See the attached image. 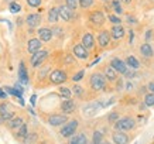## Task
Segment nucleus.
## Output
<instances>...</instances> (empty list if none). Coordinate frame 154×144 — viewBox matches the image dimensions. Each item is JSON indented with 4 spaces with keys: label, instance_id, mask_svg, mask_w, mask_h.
<instances>
[{
    "label": "nucleus",
    "instance_id": "4be33fe9",
    "mask_svg": "<svg viewBox=\"0 0 154 144\" xmlns=\"http://www.w3.org/2000/svg\"><path fill=\"white\" fill-rule=\"evenodd\" d=\"M82 45L89 51V50L94 48V45H95V37L91 33L84 34V37H82Z\"/></svg>",
    "mask_w": 154,
    "mask_h": 144
},
{
    "label": "nucleus",
    "instance_id": "9d476101",
    "mask_svg": "<svg viewBox=\"0 0 154 144\" xmlns=\"http://www.w3.org/2000/svg\"><path fill=\"white\" fill-rule=\"evenodd\" d=\"M58 14H60V19H62L64 21H71V20L74 19V10H71L65 5L58 7Z\"/></svg>",
    "mask_w": 154,
    "mask_h": 144
},
{
    "label": "nucleus",
    "instance_id": "5701e85b",
    "mask_svg": "<svg viewBox=\"0 0 154 144\" xmlns=\"http://www.w3.org/2000/svg\"><path fill=\"white\" fill-rule=\"evenodd\" d=\"M140 54L146 58H150V57H153L154 51H153V47L150 45L149 42H144V44H141L140 45Z\"/></svg>",
    "mask_w": 154,
    "mask_h": 144
},
{
    "label": "nucleus",
    "instance_id": "4d7b16f0",
    "mask_svg": "<svg viewBox=\"0 0 154 144\" xmlns=\"http://www.w3.org/2000/svg\"><path fill=\"white\" fill-rule=\"evenodd\" d=\"M100 144H112V143H109V141H102Z\"/></svg>",
    "mask_w": 154,
    "mask_h": 144
},
{
    "label": "nucleus",
    "instance_id": "e433bc0d",
    "mask_svg": "<svg viewBox=\"0 0 154 144\" xmlns=\"http://www.w3.org/2000/svg\"><path fill=\"white\" fill-rule=\"evenodd\" d=\"M65 6H68L71 10H76L79 6H78V0H65Z\"/></svg>",
    "mask_w": 154,
    "mask_h": 144
},
{
    "label": "nucleus",
    "instance_id": "79ce46f5",
    "mask_svg": "<svg viewBox=\"0 0 154 144\" xmlns=\"http://www.w3.org/2000/svg\"><path fill=\"white\" fill-rule=\"evenodd\" d=\"M119 119V113L117 112H112V113H109V116H107V120L109 121H116Z\"/></svg>",
    "mask_w": 154,
    "mask_h": 144
},
{
    "label": "nucleus",
    "instance_id": "f257e3e1",
    "mask_svg": "<svg viewBox=\"0 0 154 144\" xmlns=\"http://www.w3.org/2000/svg\"><path fill=\"white\" fill-rule=\"evenodd\" d=\"M89 86L94 89V90H102L105 89L106 86V78L103 76L102 74H99V72H95L89 76Z\"/></svg>",
    "mask_w": 154,
    "mask_h": 144
},
{
    "label": "nucleus",
    "instance_id": "f704fd0d",
    "mask_svg": "<svg viewBox=\"0 0 154 144\" xmlns=\"http://www.w3.org/2000/svg\"><path fill=\"white\" fill-rule=\"evenodd\" d=\"M110 7L116 11V14H122V13H123V9H122V5H120V2H119V0L112 2V3H110Z\"/></svg>",
    "mask_w": 154,
    "mask_h": 144
},
{
    "label": "nucleus",
    "instance_id": "ea45409f",
    "mask_svg": "<svg viewBox=\"0 0 154 144\" xmlns=\"http://www.w3.org/2000/svg\"><path fill=\"white\" fill-rule=\"evenodd\" d=\"M27 5L30 6V7H40L41 6V0H27Z\"/></svg>",
    "mask_w": 154,
    "mask_h": 144
},
{
    "label": "nucleus",
    "instance_id": "bf43d9fd",
    "mask_svg": "<svg viewBox=\"0 0 154 144\" xmlns=\"http://www.w3.org/2000/svg\"><path fill=\"white\" fill-rule=\"evenodd\" d=\"M0 123H2V119H0Z\"/></svg>",
    "mask_w": 154,
    "mask_h": 144
},
{
    "label": "nucleus",
    "instance_id": "603ef678",
    "mask_svg": "<svg viewBox=\"0 0 154 144\" xmlns=\"http://www.w3.org/2000/svg\"><path fill=\"white\" fill-rule=\"evenodd\" d=\"M147 86H149V90H150V92L154 93V82H149V85H147Z\"/></svg>",
    "mask_w": 154,
    "mask_h": 144
},
{
    "label": "nucleus",
    "instance_id": "a878e982",
    "mask_svg": "<svg viewBox=\"0 0 154 144\" xmlns=\"http://www.w3.org/2000/svg\"><path fill=\"white\" fill-rule=\"evenodd\" d=\"M127 66H130V68H133V69H137L139 66H140V61L137 60L136 57L130 55V57H127L126 58V62H125Z\"/></svg>",
    "mask_w": 154,
    "mask_h": 144
},
{
    "label": "nucleus",
    "instance_id": "6e6552de",
    "mask_svg": "<svg viewBox=\"0 0 154 144\" xmlns=\"http://www.w3.org/2000/svg\"><path fill=\"white\" fill-rule=\"evenodd\" d=\"M66 121H68V116L64 115V113H55V115H51V116L48 117V123L51 126H54V127L65 124Z\"/></svg>",
    "mask_w": 154,
    "mask_h": 144
},
{
    "label": "nucleus",
    "instance_id": "aec40b11",
    "mask_svg": "<svg viewBox=\"0 0 154 144\" xmlns=\"http://www.w3.org/2000/svg\"><path fill=\"white\" fill-rule=\"evenodd\" d=\"M110 40H112V38H110V33H109L107 30H102V31L98 34V42H99V45L103 47V48L109 45Z\"/></svg>",
    "mask_w": 154,
    "mask_h": 144
},
{
    "label": "nucleus",
    "instance_id": "49530a36",
    "mask_svg": "<svg viewBox=\"0 0 154 144\" xmlns=\"http://www.w3.org/2000/svg\"><path fill=\"white\" fill-rule=\"evenodd\" d=\"M14 89H17V90H20V92L23 93L24 92V88L23 86H21V85H20V82H17V84H14V86H13Z\"/></svg>",
    "mask_w": 154,
    "mask_h": 144
},
{
    "label": "nucleus",
    "instance_id": "a211bd4d",
    "mask_svg": "<svg viewBox=\"0 0 154 144\" xmlns=\"http://www.w3.org/2000/svg\"><path fill=\"white\" fill-rule=\"evenodd\" d=\"M41 45L42 42L38 40V38H30L27 42V51L30 54H34V52H37L38 50H41Z\"/></svg>",
    "mask_w": 154,
    "mask_h": 144
},
{
    "label": "nucleus",
    "instance_id": "39448f33",
    "mask_svg": "<svg viewBox=\"0 0 154 144\" xmlns=\"http://www.w3.org/2000/svg\"><path fill=\"white\" fill-rule=\"evenodd\" d=\"M66 79H68V76H66V72L64 69H54L51 74H50V82H51L52 85L64 84Z\"/></svg>",
    "mask_w": 154,
    "mask_h": 144
},
{
    "label": "nucleus",
    "instance_id": "72a5a7b5",
    "mask_svg": "<svg viewBox=\"0 0 154 144\" xmlns=\"http://www.w3.org/2000/svg\"><path fill=\"white\" fill-rule=\"evenodd\" d=\"M78 6H79L81 9L86 10L94 6V0H78Z\"/></svg>",
    "mask_w": 154,
    "mask_h": 144
},
{
    "label": "nucleus",
    "instance_id": "cd10ccee",
    "mask_svg": "<svg viewBox=\"0 0 154 144\" xmlns=\"http://www.w3.org/2000/svg\"><path fill=\"white\" fill-rule=\"evenodd\" d=\"M72 90V95H75L76 98H84V95H85V89L81 86V85H78V84H75L74 85V88L71 89Z\"/></svg>",
    "mask_w": 154,
    "mask_h": 144
},
{
    "label": "nucleus",
    "instance_id": "0eeeda50",
    "mask_svg": "<svg viewBox=\"0 0 154 144\" xmlns=\"http://www.w3.org/2000/svg\"><path fill=\"white\" fill-rule=\"evenodd\" d=\"M11 117H14V110L11 109L9 103H0V119L2 121H9Z\"/></svg>",
    "mask_w": 154,
    "mask_h": 144
},
{
    "label": "nucleus",
    "instance_id": "13d9d810",
    "mask_svg": "<svg viewBox=\"0 0 154 144\" xmlns=\"http://www.w3.org/2000/svg\"><path fill=\"white\" fill-rule=\"evenodd\" d=\"M6 2H7V3H11V2H13V0H6Z\"/></svg>",
    "mask_w": 154,
    "mask_h": 144
},
{
    "label": "nucleus",
    "instance_id": "20e7f679",
    "mask_svg": "<svg viewBox=\"0 0 154 144\" xmlns=\"http://www.w3.org/2000/svg\"><path fill=\"white\" fill-rule=\"evenodd\" d=\"M78 129V121L76 120H69L65 124H62V129L60 130L62 137H72L75 134V131Z\"/></svg>",
    "mask_w": 154,
    "mask_h": 144
},
{
    "label": "nucleus",
    "instance_id": "1a4fd4ad",
    "mask_svg": "<svg viewBox=\"0 0 154 144\" xmlns=\"http://www.w3.org/2000/svg\"><path fill=\"white\" fill-rule=\"evenodd\" d=\"M102 105H103L102 102L89 103L88 106H85V107H84V115H85L86 117H92V116H95V115H96V113L99 112V109H100V107H103Z\"/></svg>",
    "mask_w": 154,
    "mask_h": 144
},
{
    "label": "nucleus",
    "instance_id": "37998d69",
    "mask_svg": "<svg viewBox=\"0 0 154 144\" xmlns=\"http://www.w3.org/2000/svg\"><path fill=\"white\" fill-rule=\"evenodd\" d=\"M51 31H52V35L55 34V35H58V37H61L62 35V28L58 27V26H55L54 28H51Z\"/></svg>",
    "mask_w": 154,
    "mask_h": 144
},
{
    "label": "nucleus",
    "instance_id": "f8f14e48",
    "mask_svg": "<svg viewBox=\"0 0 154 144\" xmlns=\"http://www.w3.org/2000/svg\"><path fill=\"white\" fill-rule=\"evenodd\" d=\"M110 66H112L116 72H119V74H122V75H125L127 72V65L125 64V61L119 60V58H113V60L110 61Z\"/></svg>",
    "mask_w": 154,
    "mask_h": 144
},
{
    "label": "nucleus",
    "instance_id": "2f4dec72",
    "mask_svg": "<svg viewBox=\"0 0 154 144\" xmlns=\"http://www.w3.org/2000/svg\"><path fill=\"white\" fill-rule=\"evenodd\" d=\"M9 10H10V13H20L21 11V6L17 3V2H11V3H9Z\"/></svg>",
    "mask_w": 154,
    "mask_h": 144
},
{
    "label": "nucleus",
    "instance_id": "b1692460",
    "mask_svg": "<svg viewBox=\"0 0 154 144\" xmlns=\"http://www.w3.org/2000/svg\"><path fill=\"white\" fill-rule=\"evenodd\" d=\"M69 144H88V139L84 133L81 134H74L69 140Z\"/></svg>",
    "mask_w": 154,
    "mask_h": 144
},
{
    "label": "nucleus",
    "instance_id": "473e14b6",
    "mask_svg": "<svg viewBox=\"0 0 154 144\" xmlns=\"http://www.w3.org/2000/svg\"><path fill=\"white\" fill-rule=\"evenodd\" d=\"M144 105H146V106H149V107H153L154 106V93L153 92H149L147 95H146Z\"/></svg>",
    "mask_w": 154,
    "mask_h": 144
},
{
    "label": "nucleus",
    "instance_id": "c03bdc74",
    "mask_svg": "<svg viewBox=\"0 0 154 144\" xmlns=\"http://www.w3.org/2000/svg\"><path fill=\"white\" fill-rule=\"evenodd\" d=\"M153 40V30H147L146 31V42H150Z\"/></svg>",
    "mask_w": 154,
    "mask_h": 144
},
{
    "label": "nucleus",
    "instance_id": "423d86ee",
    "mask_svg": "<svg viewBox=\"0 0 154 144\" xmlns=\"http://www.w3.org/2000/svg\"><path fill=\"white\" fill-rule=\"evenodd\" d=\"M105 20H106V16L103 14V11L100 10H94V11H91L89 13V21L96 26V27H100L105 24Z\"/></svg>",
    "mask_w": 154,
    "mask_h": 144
},
{
    "label": "nucleus",
    "instance_id": "c85d7f7f",
    "mask_svg": "<svg viewBox=\"0 0 154 144\" xmlns=\"http://www.w3.org/2000/svg\"><path fill=\"white\" fill-rule=\"evenodd\" d=\"M27 134H28V127H27V124H23V126H20L19 129H17L16 137H19V139H26Z\"/></svg>",
    "mask_w": 154,
    "mask_h": 144
},
{
    "label": "nucleus",
    "instance_id": "9b49d317",
    "mask_svg": "<svg viewBox=\"0 0 154 144\" xmlns=\"http://www.w3.org/2000/svg\"><path fill=\"white\" fill-rule=\"evenodd\" d=\"M38 40L41 42H50L54 38V35H52V31H51V28H48V27H41V28H38Z\"/></svg>",
    "mask_w": 154,
    "mask_h": 144
},
{
    "label": "nucleus",
    "instance_id": "09e8293b",
    "mask_svg": "<svg viewBox=\"0 0 154 144\" xmlns=\"http://www.w3.org/2000/svg\"><path fill=\"white\" fill-rule=\"evenodd\" d=\"M126 20H127V21H129V23H133V24H134V23H137V20H136L134 17H133V16H127V17H126Z\"/></svg>",
    "mask_w": 154,
    "mask_h": 144
},
{
    "label": "nucleus",
    "instance_id": "bb28decb",
    "mask_svg": "<svg viewBox=\"0 0 154 144\" xmlns=\"http://www.w3.org/2000/svg\"><path fill=\"white\" fill-rule=\"evenodd\" d=\"M105 78H106L107 81H115V79L117 78V72L113 69L112 66H107L106 69H105Z\"/></svg>",
    "mask_w": 154,
    "mask_h": 144
},
{
    "label": "nucleus",
    "instance_id": "052dcab7",
    "mask_svg": "<svg viewBox=\"0 0 154 144\" xmlns=\"http://www.w3.org/2000/svg\"><path fill=\"white\" fill-rule=\"evenodd\" d=\"M102 2H106V0H102Z\"/></svg>",
    "mask_w": 154,
    "mask_h": 144
},
{
    "label": "nucleus",
    "instance_id": "ddd939ff",
    "mask_svg": "<svg viewBox=\"0 0 154 144\" xmlns=\"http://www.w3.org/2000/svg\"><path fill=\"white\" fill-rule=\"evenodd\" d=\"M26 23H27V26L30 28H35L40 26V23H41V16L37 13H31L28 14L27 17H26Z\"/></svg>",
    "mask_w": 154,
    "mask_h": 144
},
{
    "label": "nucleus",
    "instance_id": "4c0bfd02",
    "mask_svg": "<svg viewBox=\"0 0 154 144\" xmlns=\"http://www.w3.org/2000/svg\"><path fill=\"white\" fill-rule=\"evenodd\" d=\"M84 75H85V71L84 69H82V71H78V72H76V74L72 76V81H74V82H79L81 79L84 78Z\"/></svg>",
    "mask_w": 154,
    "mask_h": 144
},
{
    "label": "nucleus",
    "instance_id": "dca6fc26",
    "mask_svg": "<svg viewBox=\"0 0 154 144\" xmlns=\"http://www.w3.org/2000/svg\"><path fill=\"white\" fill-rule=\"evenodd\" d=\"M19 82L23 85H28V82H30L27 68L24 65V62H20V65H19Z\"/></svg>",
    "mask_w": 154,
    "mask_h": 144
},
{
    "label": "nucleus",
    "instance_id": "f03ea898",
    "mask_svg": "<svg viewBox=\"0 0 154 144\" xmlns=\"http://www.w3.org/2000/svg\"><path fill=\"white\" fill-rule=\"evenodd\" d=\"M136 121L131 117H122L115 121V130L116 131H129L134 129Z\"/></svg>",
    "mask_w": 154,
    "mask_h": 144
},
{
    "label": "nucleus",
    "instance_id": "4468645a",
    "mask_svg": "<svg viewBox=\"0 0 154 144\" xmlns=\"http://www.w3.org/2000/svg\"><path fill=\"white\" fill-rule=\"evenodd\" d=\"M60 107H61V110H62V113H64V115H69V113L75 112L76 105H75V102L72 100V99H65L64 102L61 103Z\"/></svg>",
    "mask_w": 154,
    "mask_h": 144
},
{
    "label": "nucleus",
    "instance_id": "7ed1b4c3",
    "mask_svg": "<svg viewBox=\"0 0 154 144\" xmlns=\"http://www.w3.org/2000/svg\"><path fill=\"white\" fill-rule=\"evenodd\" d=\"M48 58V51L47 50H38L37 52H34V54H31V60H30V64H31V66L33 68H38V66H41L44 62H45V60Z\"/></svg>",
    "mask_w": 154,
    "mask_h": 144
},
{
    "label": "nucleus",
    "instance_id": "a19ab883",
    "mask_svg": "<svg viewBox=\"0 0 154 144\" xmlns=\"http://www.w3.org/2000/svg\"><path fill=\"white\" fill-rule=\"evenodd\" d=\"M24 140H26V143L27 144H33L34 141L37 140V134H34V133L33 134H27V137H26Z\"/></svg>",
    "mask_w": 154,
    "mask_h": 144
},
{
    "label": "nucleus",
    "instance_id": "c9c22d12",
    "mask_svg": "<svg viewBox=\"0 0 154 144\" xmlns=\"http://www.w3.org/2000/svg\"><path fill=\"white\" fill-rule=\"evenodd\" d=\"M107 20H109L110 23H113L115 26H116V24H120V23H122L120 17H119V16H116V14H107Z\"/></svg>",
    "mask_w": 154,
    "mask_h": 144
},
{
    "label": "nucleus",
    "instance_id": "de8ad7c7",
    "mask_svg": "<svg viewBox=\"0 0 154 144\" xmlns=\"http://www.w3.org/2000/svg\"><path fill=\"white\" fill-rule=\"evenodd\" d=\"M35 102H37V95H33V96H31V99H30L31 106H35Z\"/></svg>",
    "mask_w": 154,
    "mask_h": 144
},
{
    "label": "nucleus",
    "instance_id": "2eb2a0df",
    "mask_svg": "<svg viewBox=\"0 0 154 144\" xmlns=\"http://www.w3.org/2000/svg\"><path fill=\"white\" fill-rule=\"evenodd\" d=\"M123 37H125V27L122 24L113 26L112 30H110V38H113V40H122Z\"/></svg>",
    "mask_w": 154,
    "mask_h": 144
},
{
    "label": "nucleus",
    "instance_id": "412c9836",
    "mask_svg": "<svg viewBox=\"0 0 154 144\" xmlns=\"http://www.w3.org/2000/svg\"><path fill=\"white\" fill-rule=\"evenodd\" d=\"M23 124H24V120L21 116H14L7 121V126H9V129H11V130H17L20 126H23Z\"/></svg>",
    "mask_w": 154,
    "mask_h": 144
},
{
    "label": "nucleus",
    "instance_id": "6ab92c4d",
    "mask_svg": "<svg viewBox=\"0 0 154 144\" xmlns=\"http://www.w3.org/2000/svg\"><path fill=\"white\" fill-rule=\"evenodd\" d=\"M74 55L76 57V58H79V60H86L89 57V52L82 44H76V45L74 47Z\"/></svg>",
    "mask_w": 154,
    "mask_h": 144
},
{
    "label": "nucleus",
    "instance_id": "a18cd8bd",
    "mask_svg": "<svg viewBox=\"0 0 154 144\" xmlns=\"http://www.w3.org/2000/svg\"><path fill=\"white\" fill-rule=\"evenodd\" d=\"M125 75H126L127 78H134V76H136V71H129V69H127V72Z\"/></svg>",
    "mask_w": 154,
    "mask_h": 144
},
{
    "label": "nucleus",
    "instance_id": "f3484780",
    "mask_svg": "<svg viewBox=\"0 0 154 144\" xmlns=\"http://www.w3.org/2000/svg\"><path fill=\"white\" fill-rule=\"evenodd\" d=\"M112 140L115 144H127L129 143V136L125 131H115L112 134Z\"/></svg>",
    "mask_w": 154,
    "mask_h": 144
},
{
    "label": "nucleus",
    "instance_id": "864d4df0",
    "mask_svg": "<svg viewBox=\"0 0 154 144\" xmlns=\"http://www.w3.org/2000/svg\"><path fill=\"white\" fill-rule=\"evenodd\" d=\"M134 34H133V31H130V34H129V42H130V44H133V40H134Z\"/></svg>",
    "mask_w": 154,
    "mask_h": 144
},
{
    "label": "nucleus",
    "instance_id": "393cba45",
    "mask_svg": "<svg viewBox=\"0 0 154 144\" xmlns=\"http://www.w3.org/2000/svg\"><path fill=\"white\" fill-rule=\"evenodd\" d=\"M48 21L50 23H57L60 20V14H58V7H51L48 10Z\"/></svg>",
    "mask_w": 154,
    "mask_h": 144
},
{
    "label": "nucleus",
    "instance_id": "8fccbe9b",
    "mask_svg": "<svg viewBox=\"0 0 154 144\" xmlns=\"http://www.w3.org/2000/svg\"><path fill=\"white\" fill-rule=\"evenodd\" d=\"M65 62L66 64H72V62H74V58H72L71 55H66L65 57Z\"/></svg>",
    "mask_w": 154,
    "mask_h": 144
},
{
    "label": "nucleus",
    "instance_id": "5fc2aeb1",
    "mask_svg": "<svg viewBox=\"0 0 154 144\" xmlns=\"http://www.w3.org/2000/svg\"><path fill=\"white\" fill-rule=\"evenodd\" d=\"M116 88H117V89H122V88H123V81H122V79H120V81H117Z\"/></svg>",
    "mask_w": 154,
    "mask_h": 144
},
{
    "label": "nucleus",
    "instance_id": "58836bf2",
    "mask_svg": "<svg viewBox=\"0 0 154 144\" xmlns=\"http://www.w3.org/2000/svg\"><path fill=\"white\" fill-rule=\"evenodd\" d=\"M48 72H50V66H44L41 71H40V74H38V78L40 79H44L45 76L48 75Z\"/></svg>",
    "mask_w": 154,
    "mask_h": 144
},
{
    "label": "nucleus",
    "instance_id": "7c9ffc66",
    "mask_svg": "<svg viewBox=\"0 0 154 144\" xmlns=\"http://www.w3.org/2000/svg\"><path fill=\"white\" fill-rule=\"evenodd\" d=\"M60 93L64 99H71L72 98V90L69 88H65V86H60Z\"/></svg>",
    "mask_w": 154,
    "mask_h": 144
},
{
    "label": "nucleus",
    "instance_id": "3c124183",
    "mask_svg": "<svg viewBox=\"0 0 154 144\" xmlns=\"http://www.w3.org/2000/svg\"><path fill=\"white\" fill-rule=\"evenodd\" d=\"M6 98H7V93L3 89H0V99H6Z\"/></svg>",
    "mask_w": 154,
    "mask_h": 144
},
{
    "label": "nucleus",
    "instance_id": "6e6d98bb",
    "mask_svg": "<svg viewBox=\"0 0 154 144\" xmlns=\"http://www.w3.org/2000/svg\"><path fill=\"white\" fill-rule=\"evenodd\" d=\"M119 2H122V3H130L131 0H119Z\"/></svg>",
    "mask_w": 154,
    "mask_h": 144
},
{
    "label": "nucleus",
    "instance_id": "c756f323",
    "mask_svg": "<svg viewBox=\"0 0 154 144\" xmlns=\"http://www.w3.org/2000/svg\"><path fill=\"white\" fill-rule=\"evenodd\" d=\"M103 141V131L102 130H96L92 136V143L91 144H100Z\"/></svg>",
    "mask_w": 154,
    "mask_h": 144
}]
</instances>
